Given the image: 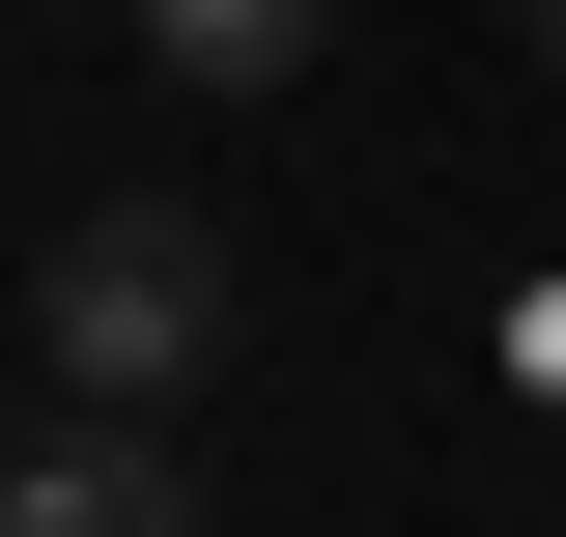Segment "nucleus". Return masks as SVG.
Returning <instances> with one entry per match:
<instances>
[{"label":"nucleus","mask_w":566,"mask_h":537,"mask_svg":"<svg viewBox=\"0 0 566 537\" xmlns=\"http://www.w3.org/2000/svg\"><path fill=\"white\" fill-rule=\"evenodd\" d=\"M29 339H57V397L170 424V397L227 368V227H199V199H85V227H57V283H29Z\"/></svg>","instance_id":"obj_1"},{"label":"nucleus","mask_w":566,"mask_h":537,"mask_svg":"<svg viewBox=\"0 0 566 537\" xmlns=\"http://www.w3.org/2000/svg\"><path fill=\"white\" fill-rule=\"evenodd\" d=\"M0 537H199V481H170V424H114V397H57L29 453H0Z\"/></svg>","instance_id":"obj_2"},{"label":"nucleus","mask_w":566,"mask_h":537,"mask_svg":"<svg viewBox=\"0 0 566 537\" xmlns=\"http://www.w3.org/2000/svg\"><path fill=\"white\" fill-rule=\"evenodd\" d=\"M142 57H170V85H312L340 0H142Z\"/></svg>","instance_id":"obj_3"},{"label":"nucleus","mask_w":566,"mask_h":537,"mask_svg":"<svg viewBox=\"0 0 566 537\" xmlns=\"http://www.w3.org/2000/svg\"><path fill=\"white\" fill-rule=\"evenodd\" d=\"M510 29H538V57H566V0H510Z\"/></svg>","instance_id":"obj_4"}]
</instances>
